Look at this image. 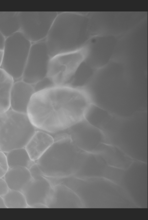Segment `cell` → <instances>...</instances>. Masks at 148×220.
<instances>
[{"label":"cell","mask_w":148,"mask_h":220,"mask_svg":"<svg viewBox=\"0 0 148 220\" xmlns=\"http://www.w3.org/2000/svg\"><path fill=\"white\" fill-rule=\"evenodd\" d=\"M36 130L26 114L10 108L0 114V151L25 147Z\"/></svg>","instance_id":"4"},{"label":"cell","mask_w":148,"mask_h":220,"mask_svg":"<svg viewBox=\"0 0 148 220\" xmlns=\"http://www.w3.org/2000/svg\"><path fill=\"white\" fill-rule=\"evenodd\" d=\"M3 50H0V67H1L3 56Z\"/></svg>","instance_id":"24"},{"label":"cell","mask_w":148,"mask_h":220,"mask_svg":"<svg viewBox=\"0 0 148 220\" xmlns=\"http://www.w3.org/2000/svg\"><path fill=\"white\" fill-rule=\"evenodd\" d=\"M9 168L5 154L0 151V178L4 177Z\"/></svg>","instance_id":"20"},{"label":"cell","mask_w":148,"mask_h":220,"mask_svg":"<svg viewBox=\"0 0 148 220\" xmlns=\"http://www.w3.org/2000/svg\"><path fill=\"white\" fill-rule=\"evenodd\" d=\"M5 154L9 168L21 167L29 169L35 162L31 159L25 147L14 149Z\"/></svg>","instance_id":"17"},{"label":"cell","mask_w":148,"mask_h":220,"mask_svg":"<svg viewBox=\"0 0 148 220\" xmlns=\"http://www.w3.org/2000/svg\"><path fill=\"white\" fill-rule=\"evenodd\" d=\"M86 19L77 12L58 13L45 39L51 58L79 50L87 42Z\"/></svg>","instance_id":"3"},{"label":"cell","mask_w":148,"mask_h":220,"mask_svg":"<svg viewBox=\"0 0 148 220\" xmlns=\"http://www.w3.org/2000/svg\"><path fill=\"white\" fill-rule=\"evenodd\" d=\"M58 13L56 12H18L19 32L32 43L45 40Z\"/></svg>","instance_id":"7"},{"label":"cell","mask_w":148,"mask_h":220,"mask_svg":"<svg viewBox=\"0 0 148 220\" xmlns=\"http://www.w3.org/2000/svg\"><path fill=\"white\" fill-rule=\"evenodd\" d=\"M95 104L86 86H53L34 93L27 114L37 130L53 133L84 119Z\"/></svg>","instance_id":"1"},{"label":"cell","mask_w":148,"mask_h":220,"mask_svg":"<svg viewBox=\"0 0 148 220\" xmlns=\"http://www.w3.org/2000/svg\"><path fill=\"white\" fill-rule=\"evenodd\" d=\"M52 136L53 143L35 162L46 177L75 176L88 153L76 146L64 132L54 134Z\"/></svg>","instance_id":"2"},{"label":"cell","mask_w":148,"mask_h":220,"mask_svg":"<svg viewBox=\"0 0 148 220\" xmlns=\"http://www.w3.org/2000/svg\"><path fill=\"white\" fill-rule=\"evenodd\" d=\"M53 86L55 85L47 76L34 84L35 92Z\"/></svg>","instance_id":"19"},{"label":"cell","mask_w":148,"mask_h":220,"mask_svg":"<svg viewBox=\"0 0 148 220\" xmlns=\"http://www.w3.org/2000/svg\"><path fill=\"white\" fill-rule=\"evenodd\" d=\"M13 78L0 68V114L10 108V94Z\"/></svg>","instance_id":"15"},{"label":"cell","mask_w":148,"mask_h":220,"mask_svg":"<svg viewBox=\"0 0 148 220\" xmlns=\"http://www.w3.org/2000/svg\"><path fill=\"white\" fill-rule=\"evenodd\" d=\"M47 207L54 208H76L83 207L80 198L71 189L62 184L53 186Z\"/></svg>","instance_id":"11"},{"label":"cell","mask_w":148,"mask_h":220,"mask_svg":"<svg viewBox=\"0 0 148 220\" xmlns=\"http://www.w3.org/2000/svg\"><path fill=\"white\" fill-rule=\"evenodd\" d=\"M18 12H0V31L6 38L19 31Z\"/></svg>","instance_id":"16"},{"label":"cell","mask_w":148,"mask_h":220,"mask_svg":"<svg viewBox=\"0 0 148 220\" xmlns=\"http://www.w3.org/2000/svg\"><path fill=\"white\" fill-rule=\"evenodd\" d=\"M91 51L90 45L87 42L79 50L51 57L46 76L55 86L68 85L80 65L88 60Z\"/></svg>","instance_id":"5"},{"label":"cell","mask_w":148,"mask_h":220,"mask_svg":"<svg viewBox=\"0 0 148 220\" xmlns=\"http://www.w3.org/2000/svg\"><path fill=\"white\" fill-rule=\"evenodd\" d=\"M3 178L10 189L22 193L32 179L29 169L21 167L9 168Z\"/></svg>","instance_id":"14"},{"label":"cell","mask_w":148,"mask_h":220,"mask_svg":"<svg viewBox=\"0 0 148 220\" xmlns=\"http://www.w3.org/2000/svg\"><path fill=\"white\" fill-rule=\"evenodd\" d=\"M5 39V37L0 31V50H3Z\"/></svg>","instance_id":"22"},{"label":"cell","mask_w":148,"mask_h":220,"mask_svg":"<svg viewBox=\"0 0 148 220\" xmlns=\"http://www.w3.org/2000/svg\"><path fill=\"white\" fill-rule=\"evenodd\" d=\"M2 197L6 208L28 207L24 195L20 191L10 189L8 192Z\"/></svg>","instance_id":"18"},{"label":"cell","mask_w":148,"mask_h":220,"mask_svg":"<svg viewBox=\"0 0 148 220\" xmlns=\"http://www.w3.org/2000/svg\"><path fill=\"white\" fill-rule=\"evenodd\" d=\"M9 190L10 188L3 177L0 178V196H3Z\"/></svg>","instance_id":"21"},{"label":"cell","mask_w":148,"mask_h":220,"mask_svg":"<svg viewBox=\"0 0 148 220\" xmlns=\"http://www.w3.org/2000/svg\"><path fill=\"white\" fill-rule=\"evenodd\" d=\"M32 44L19 32L5 38L0 68L14 80L21 78Z\"/></svg>","instance_id":"6"},{"label":"cell","mask_w":148,"mask_h":220,"mask_svg":"<svg viewBox=\"0 0 148 220\" xmlns=\"http://www.w3.org/2000/svg\"><path fill=\"white\" fill-rule=\"evenodd\" d=\"M32 179L22 192L28 207L46 208L53 186L40 169L31 173Z\"/></svg>","instance_id":"10"},{"label":"cell","mask_w":148,"mask_h":220,"mask_svg":"<svg viewBox=\"0 0 148 220\" xmlns=\"http://www.w3.org/2000/svg\"><path fill=\"white\" fill-rule=\"evenodd\" d=\"M62 131L76 146L87 153L99 149L104 145L101 131L85 118Z\"/></svg>","instance_id":"8"},{"label":"cell","mask_w":148,"mask_h":220,"mask_svg":"<svg viewBox=\"0 0 148 220\" xmlns=\"http://www.w3.org/2000/svg\"><path fill=\"white\" fill-rule=\"evenodd\" d=\"M35 92L34 85L21 79L14 82L10 92V108L15 112L27 114L29 103Z\"/></svg>","instance_id":"12"},{"label":"cell","mask_w":148,"mask_h":220,"mask_svg":"<svg viewBox=\"0 0 148 220\" xmlns=\"http://www.w3.org/2000/svg\"><path fill=\"white\" fill-rule=\"evenodd\" d=\"M51 58L45 40L32 43L21 79L34 85L45 77Z\"/></svg>","instance_id":"9"},{"label":"cell","mask_w":148,"mask_h":220,"mask_svg":"<svg viewBox=\"0 0 148 220\" xmlns=\"http://www.w3.org/2000/svg\"><path fill=\"white\" fill-rule=\"evenodd\" d=\"M54 142L53 137L49 133L36 130L25 148L31 159L35 162L43 154Z\"/></svg>","instance_id":"13"},{"label":"cell","mask_w":148,"mask_h":220,"mask_svg":"<svg viewBox=\"0 0 148 220\" xmlns=\"http://www.w3.org/2000/svg\"><path fill=\"white\" fill-rule=\"evenodd\" d=\"M6 208L2 197L0 196V208Z\"/></svg>","instance_id":"23"}]
</instances>
